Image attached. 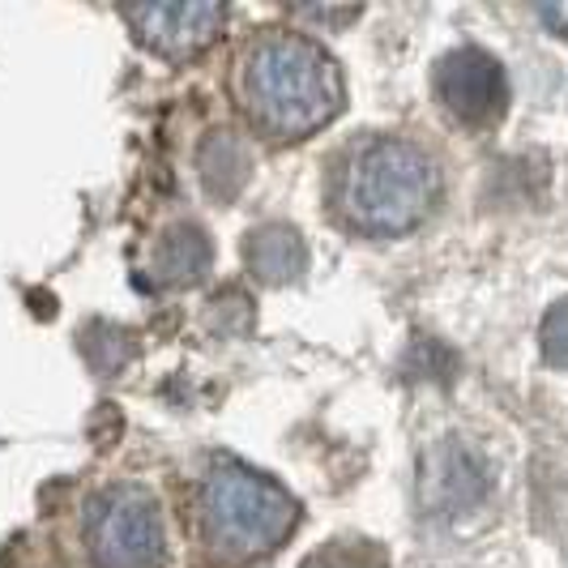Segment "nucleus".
Wrapping results in <instances>:
<instances>
[{
  "label": "nucleus",
  "mask_w": 568,
  "mask_h": 568,
  "mask_svg": "<svg viewBox=\"0 0 568 568\" xmlns=\"http://www.w3.org/2000/svg\"><path fill=\"white\" fill-rule=\"evenodd\" d=\"M240 108L270 138H308L342 108V78L329 52L295 34L265 30L248 43L235 69Z\"/></svg>",
  "instance_id": "1"
},
{
  "label": "nucleus",
  "mask_w": 568,
  "mask_h": 568,
  "mask_svg": "<svg viewBox=\"0 0 568 568\" xmlns=\"http://www.w3.org/2000/svg\"><path fill=\"white\" fill-rule=\"evenodd\" d=\"M440 193L436 163L406 138L359 142L338 163L329 205L364 235H406L424 223Z\"/></svg>",
  "instance_id": "2"
},
{
  "label": "nucleus",
  "mask_w": 568,
  "mask_h": 568,
  "mask_svg": "<svg viewBox=\"0 0 568 568\" xmlns=\"http://www.w3.org/2000/svg\"><path fill=\"white\" fill-rule=\"evenodd\" d=\"M197 539L214 565H253L295 530L291 491L240 462H219L197 487Z\"/></svg>",
  "instance_id": "3"
},
{
  "label": "nucleus",
  "mask_w": 568,
  "mask_h": 568,
  "mask_svg": "<svg viewBox=\"0 0 568 568\" xmlns=\"http://www.w3.org/2000/svg\"><path fill=\"white\" fill-rule=\"evenodd\" d=\"M82 539L99 568L163 565V517L154 496L138 484H112L90 496Z\"/></svg>",
  "instance_id": "4"
},
{
  "label": "nucleus",
  "mask_w": 568,
  "mask_h": 568,
  "mask_svg": "<svg viewBox=\"0 0 568 568\" xmlns=\"http://www.w3.org/2000/svg\"><path fill=\"white\" fill-rule=\"evenodd\" d=\"M138 39L150 52L168 60H189L205 52L227 22V4L219 0H154V4H124Z\"/></svg>",
  "instance_id": "5"
},
{
  "label": "nucleus",
  "mask_w": 568,
  "mask_h": 568,
  "mask_svg": "<svg viewBox=\"0 0 568 568\" xmlns=\"http://www.w3.org/2000/svg\"><path fill=\"white\" fill-rule=\"evenodd\" d=\"M436 99L462 120V124H491L505 112L509 85H505V69L500 60L484 52V48H457L436 64L432 73Z\"/></svg>",
  "instance_id": "6"
},
{
  "label": "nucleus",
  "mask_w": 568,
  "mask_h": 568,
  "mask_svg": "<svg viewBox=\"0 0 568 568\" xmlns=\"http://www.w3.org/2000/svg\"><path fill=\"white\" fill-rule=\"evenodd\" d=\"M214 261V244L197 223H180V227L163 231V240L150 253V270L163 286H193L205 278Z\"/></svg>",
  "instance_id": "7"
},
{
  "label": "nucleus",
  "mask_w": 568,
  "mask_h": 568,
  "mask_svg": "<svg viewBox=\"0 0 568 568\" xmlns=\"http://www.w3.org/2000/svg\"><path fill=\"white\" fill-rule=\"evenodd\" d=\"M244 261H248V270H253L261 283L283 286L304 274L308 253H304L300 231L286 227V223H270V227L248 231V240H244Z\"/></svg>",
  "instance_id": "8"
},
{
  "label": "nucleus",
  "mask_w": 568,
  "mask_h": 568,
  "mask_svg": "<svg viewBox=\"0 0 568 568\" xmlns=\"http://www.w3.org/2000/svg\"><path fill=\"white\" fill-rule=\"evenodd\" d=\"M197 168H201V184L214 193V197H235L244 184H248V171H253V159L240 138L231 133H210L197 150Z\"/></svg>",
  "instance_id": "9"
},
{
  "label": "nucleus",
  "mask_w": 568,
  "mask_h": 568,
  "mask_svg": "<svg viewBox=\"0 0 568 568\" xmlns=\"http://www.w3.org/2000/svg\"><path fill=\"white\" fill-rule=\"evenodd\" d=\"M436 500L449 505V509H466L484 496V475L475 466V457L466 449H449V454L436 462Z\"/></svg>",
  "instance_id": "10"
},
{
  "label": "nucleus",
  "mask_w": 568,
  "mask_h": 568,
  "mask_svg": "<svg viewBox=\"0 0 568 568\" xmlns=\"http://www.w3.org/2000/svg\"><path fill=\"white\" fill-rule=\"evenodd\" d=\"M539 346H542V359L551 368H568V295L556 300L547 316H542V329H539Z\"/></svg>",
  "instance_id": "11"
},
{
  "label": "nucleus",
  "mask_w": 568,
  "mask_h": 568,
  "mask_svg": "<svg viewBox=\"0 0 568 568\" xmlns=\"http://www.w3.org/2000/svg\"><path fill=\"white\" fill-rule=\"evenodd\" d=\"M385 556L376 547H364V542H329L321 547L308 568H381Z\"/></svg>",
  "instance_id": "12"
},
{
  "label": "nucleus",
  "mask_w": 568,
  "mask_h": 568,
  "mask_svg": "<svg viewBox=\"0 0 568 568\" xmlns=\"http://www.w3.org/2000/svg\"><path fill=\"white\" fill-rule=\"evenodd\" d=\"M304 18H325V22H355L359 18V9L355 4H346V9H316V4H308V9H300Z\"/></svg>",
  "instance_id": "13"
}]
</instances>
